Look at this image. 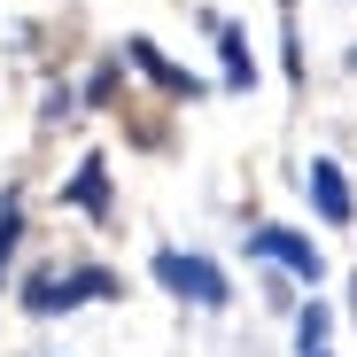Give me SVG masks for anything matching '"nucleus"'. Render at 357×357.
Instances as JSON below:
<instances>
[{
  "instance_id": "9d476101",
  "label": "nucleus",
  "mask_w": 357,
  "mask_h": 357,
  "mask_svg": "<svg viewBox=\"0 0 357 357\" xmlns=\"http://www.w3.org/2000/svg\"><path fill=\"white\" fill-rule=\"evenodd\" d=\"M280 31H287V78H303V47H295V0H280Z\"/></svg>"
},
{
  "instance_id": "6e6552de",
  "label": "nucleus",
  "mask_w": 357,
  "mask_h": 357,
  "mask_svg": "<svg viewBox=\"0 0 357 357\" xmlns=\"http://www.w3.org/2000/svg\"><path fill=\"white\" fill-rule=\"evenodd\" d=\"M63 202H78V210H109V163H101V155H86V171L63 187Z\"/></svg>"
},
{
  "instance_id": "f03ea898",
  "label": "nucleus",
  "mask_w": 357,
  "mask_h": 357,
  "mask_svg": "<svg viewBox=\"0 0 357 357\" xmlns=\"http://www.w3.org/2000/svg\"><path fill=\"white\" fill-rule=\"evenodd\" d=\"M155 280L178 295V303H202V311H225V303H233V287H225V272H218L210 257H178V249H163V257H155Z\"/></svg>"
},
{
  "instance_id": "f257e3e1",
  "label": "nucleus",
  "mask_w": 357,
  "mask_h": 357,
  "mask_svg": "<svg viewBox=\"0 0 357 357\" xmlns=\"http://www.w3.org/2000/svg\"><path fill=\"white\" fill-rule=\"evenodd\" d=\"M116 295H125V287H116V272H101V264L93 272H70V280L47 272V280L24 287V311L31 319H54V311H78V303H116Z\"/></svg>"
},
{
  "instance_id": "9b49d317",
  "label": "nucleus",
  "mask_w": 357,
  "mask_h": 357,
  "mask_svg": "<svg viewBox=\"0 0 357 357\" xmlns=\"http://www.w3.org/2000/svg\"><path fill=\"white\" fill-rule=\"evenodd\" d=\"M349 63H357V54H349Z\"/></svg>"
},
{
  "instance_id": "7ed1b4c3",
  "label": "nucleus",
  "mask_w": 357,
  "mask_h": 357,
  "mask_svg": "<svg viewBox=\"0 0 357 357\" xmlns=\"http://www.w3.org/2000/svg\"><path fill=\"white\" fill-rule=\"evenodd\" d=\"M249 257H264V264L295 272L303 287H319V280H326V257H319V241H311V233H295V225H257V233H249Z\"/></svg>"
},
{
  "instance_id": "1a4fd4ad",
  "label": "nucleus",
  "mask_w": 357,
  "mask_h": 357,
  "mask_svg": "<svg viewBox=\"0 0 357 357\" xmlns=\"http://www.w3.org/2000/svg\"><path fill=\"white\" fill-rule=\"evenodd\" d=\"M16 241H24V218H16V202H0V272H8Z\"/></svg>"
},
{
  "instance_id": "39448f33",
  "label": "nucleus",
  "mask_w": 357,
  "mask_h": 357,
  "mask_svg": "<svg viewBox=\"0 0 357 357\" xmlns=\"http://www.w3.org/2000/svg\"><path fill=\"white\" fill-rule=\"evenodd\" d=\"M125 54H132V63H140V70H148V78L163 86V93H178V101H202V93H210V86H202L195 70H178V63H163V54H155V39H125Z\"/></svg>"
},
{
  "instance_id": "f8f14e48",
  "label": "nucleus",
  "mask_w": 357,
  "mask_h": 357,
  "mask_svg": "<svg viewBox=\"0 0 357 357\" xmlns=\"http://www.w3.org/2000/svg\"><path fill=\"white\" fill-rule=\"evenodd\" d=\"M349 287H357V280H349Z\"/></svg>"
},
{
  "instance_id": "20e7f679",
  "label": "nucleus",
  "mask_w": 357,
  "mask_h": 357,
  "mask_svg": "<svg viewBox=\"0 0 357 357\" xmlns=\"http://www.w3.org/2000/svg\"><path fill=\"white\" fill-rule=\"evenodd\" d=\"M303 187H311V202H319V218H326V225H349V218H357V202H349V178H342V163H334V155H311Z\"/></svg>"
},
{
  "instance_id": "0eeeda50",
  "label": "nucleus",
  "mask_w": 357,
  "mask_h": 357,
  "mask_svg": "<svg viewBox=\"0 0 357 357\" xmlns=\"http://www.w3.org/2000/svg\"><path fill=\"white\" fill-rule=\"evenodd\" d=\"M326 334H334V311L311 295V303L295 311V349H303V357H326Z\"/></svg>"
},
{
  "instance_id": "423d86ee",
  "label": "nucleus",
  "mask_w": 357,
  "mask_h": 357,
  "mask_svg": "<svg viewBox=\"0 0 357 357\" xmlns=\"http://www.w3.org/2000/svg\"><path fill=\"white\" fill-rule=\"evenodd\" d=\"M210 31H218V54H225V86H233V93H249V86H257V63H249V39L233 31L225 16H210Z\"/></svg>"
}]
</instances>
